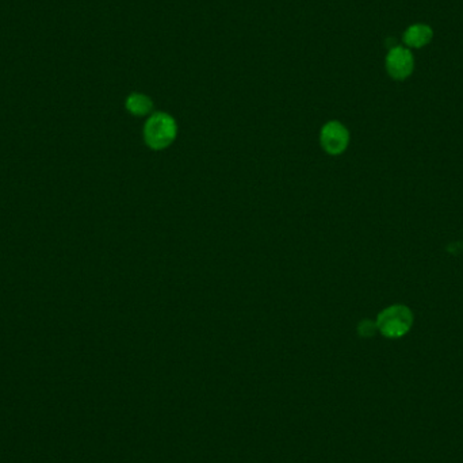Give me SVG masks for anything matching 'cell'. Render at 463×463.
I'll return each mask as SVG.
<instances>
[{"mask_svg": "<svg viewBox=\"0 0 463 463\" xmlns=\"http://www.w3.org/2000/svg\"><path fill=\"white\" fill-rule=\"evenodd\" d=\"M378 329L376 328V324H373L372 321H363L360 325H359V333L365 338H369V336H373L376 333V331Z\"/></svg>", "mask_w": 463, "mask_h": 463, "instance_id": "52a82bcc", "label": "cell"}, {"mask_svg": "<svg viewBox=\"0 0 463 463\" xmlns=\"http://www.w3.org/2000/svg\"><path fill=\"white\" fill-rule=\"evenodd\" d=\"M413 56L401 46L393 48L386 58V69L389 75L396 80H404L413 71Z\"/></svg>", "mask_w": 463, "mask_h": 463, "instance_id": "277c9868", "label": "cell"}, {"mask_svg": "<svg viewBox=\"0 0 463 463\" xmlns=\"http://www.w3.org/2000/svg\"><path fill=\"white\" fill-rule=\"evenodd\" d=\"M413 324V315L405 305H393L378 315L376 328L389 339H399L406 335Z\"/></svg>", "mask_w": 463, "mask_h": 463, "instance_id": "7a4b0ae2", "label": "cell"}, {"mask_svg": "<svg viewBox=\"0 0 463 463\" xmlns=\"http://www.w3.org/2000/svg\"><path fill=\"white\" fill-rule=\"evenodd\" d=\"M433 40V29L427 25H413L406 30L404 42L409 48H423Z\"/></svg>", "mask_w": 463, "mask_h": 463, "instance_id": "5b68a950", "label": "cell"}, {"mask_svg": "<svg viewBox=\"0 0 463 463\" xmlns=\"http://www.w3.org/2000/svg\"><path fill=\"white\" fill-rule=\"evenodd\" d=\"M320 144L331 156L342 155L349 144V132L339 121L326 122L320 132Z\"/></svg>", "mask_w": 463, "mask_h": 463, "instance_id": "3957f363", "label": "cell"}, {"mask_svg": "<svg viewBox=\"0 0 463 463\" xmlns=\"http://www.w3.org/2000/svg\"><path fill=\"white\" fill-rule=\"evenodd\" d=\"M177 136V125L167 113H153L144 125V141L153 150H163L173 144Z\"/></svg>", "mask_w": 463, "mask_h": 463, "instance_id": "6da1fadb", "label": "cell"}, {"mask_svg": "<svg viewBox=\"0 0 463 463\" xmlns=\"http://www.w3.org/2000/svg\"><path fill=\"white\" fill-rule=\"evenodd\" d=\"M126 110L134 116H149L150 112L153 110V102L149 96L144 94H130L125 102Z\"/></svg>", "mask_w": 463, "mask_h": 463, "instance_id": "8992f818", "label": "cell"}]
</instances>
